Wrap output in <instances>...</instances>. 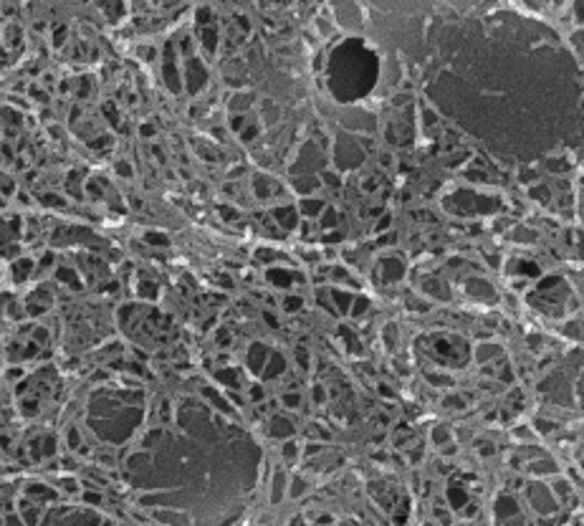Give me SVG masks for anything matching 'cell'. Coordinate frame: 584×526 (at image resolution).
<instances>
[{"label": "cell", "mask_w": 584, "mask_h": 526, "mask_svg": "<svg viewBox=\"0 0 584 526\" xmlns=\"http://www.w3.org/2000/svg\"><path fill=\"white\" fill-rule=\"evenodd\" d=\"M203 43H208V51L215 48V30H213V28H205V30H203Z\"/></svg>", "instance_id": "1"}]
</instances>
